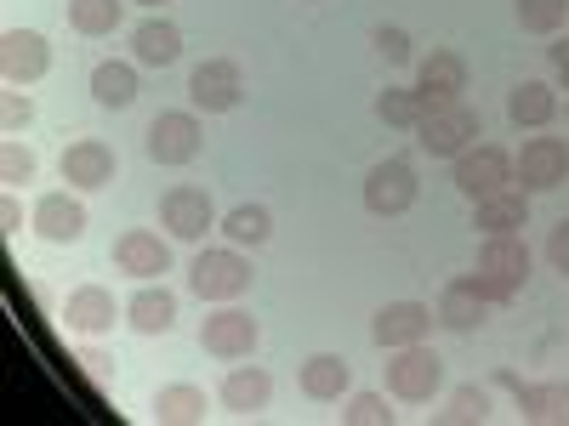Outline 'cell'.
Returning a JSON list of instances; mask_svg holds the SVG:
<instances>
[{"label": "cell", "mask_w": 569, "mask_h": 426, "mask_svg": "<svg viewBox=\"0 0 569 426\" xmlns=\"http://www.w3.org/2000/svg\"><path fill=\"white\" fill-rule=\"evenodd\" d=\"M114 267L149 284V278L171 273V245L160 240V233H149V227H131V233H120V240H114Z\"/></svg>", "instance_id": "obj_14"}, {"label": "cell", "mask_w": 569, "mask_h": 426, "mask_svg": "<svg viewBox=\"0 0 569 426\" xmlns=\"http://www.w3.org/2000/svg\"><path fill=\"white\" fill-rule=\"evenodd\" d=\"M188 98H194V109H206V114L240 109V98H246L240 63H233V58H206L194 74H188Z\"/></svg>", "instance_id": "obj_6"}, {"label": "cell", "mask_w": 569, "mask_h": 426, "mask_svg": "<svg viewBox=\"0 0 569 426\" xmlns=\"http://www.w3.org/2000/svg\"><path fill=\"white\" fill-rule=\"evenodd\" d=\"M34 171H40L34 149H23L18 136H7V149H0V176H7V182L18 187V182H34Z\"/></svg>", "instance_id": "obj_35"}, {"label": "cell", "mask_w": 569, "mask_h": 426, "mask_svg": "<svg viewBox=\"0 0 569 426\" xmlns=\"http://www.w3.org/2000/svg\"><path fill=\"white\" fill-rule=\"evenodd\" d=\"M512 182H525V194H547V187L569 182V142L563 136H530L525 154L512 160Z\"/></svg>", "instance_id": "obj_7"}, {"label": "cell", "mask_w": 569, "mask_h": 426, "mask_svg": "<svg viewBox=\"0 0 569 426\" xmlns=\"http://www.w3.org/2000/svg\"><path fill=\"white\" fill-rule=\"evenodd\" d=\"M410 205H416V171L405 160L370 165V176H365V211L370 216H405Z\"/></svg>", "instance_id": "obj_8"}, {"label": "cell", "mask_w": 569, "mask_h": 426, "mask_svg": "<svg viewBox=\"0 0 569 426\" xmlns=\"http://www.w3.org/2000/svg\"><path fill=\"white\" fill-rule=\"evenodd\" d=\"M29 120H34V98L29 91H7V98H0V131L18 136V131H29Z\"/></svg>", "instance_id": "obj_36"}, {"label": "cell", "mask_w": 569, "mask_h": 426, "mask_svg": "<svg viewBox=\"0 0 569 426\" xmlns=\"http://www.w3.org/2000/svg\"><path fill=\"white\" fill-rule=\"evenodd\" d=\"M348 382H353V369H348V358H337V353H313V358L302 364V393L319 398V404H337V398L348 393Z\"/></svg>", "instance_id": "obj_23"}, {"label": "cell", "mask_w": 569, "mask_h": 426, "mask_svg": "<svg viewBox=\"0 0 569 426\" xmlns=\"http://www.w3.org/2000/svg\"><path fill=\"white\" fill-rule=\"evenodd\" d=\"M268 398H273V375L257 369V364L233 369L228 382H222V404H228L233 415H257V409H268Z\"/></svg>", "instance_id": "obj_24"}, {"label": "cell", "mask_w": 569, "mask_h": 426, "mask_svg": "<svg viewBox=\"0 0 569 426\" xmlns=\"http://www.w3.org/2000/svg\"><path fill=\"white\" fill-rule=\"evenodd\" d=\"M91 98L103 109H131L137 103V69L131 63H98L91 69Z\"/></svg>", "instance_id": "obj_27"}, {"label": "cell", "mask_w": 569, "mask_h": 426, "mask_svg": "<svg viewBox=\"0 0 569 426\" xmlns=\"http://www.w3.org/2000/svg\"><path fill=\"white\" fill-rule=\"evenodd\" d=\"M479 291L490 302H512L518 291H525V278H530V251L518 233H490V240L479 245Z\"/></svg>", "instance_id": "obj_1"}, {"label": "cell", "mask_w": 569, "mask_h": 426, "mask_svg": "<svg viewBox=\"0 0 569 426\" xmlns=\"http://www.w3.org/2000/svg\"><path fill=\"white\" fill-rule=\"evenodd\" d=\"M518 415L525 420H569V382H547V387H518Z\"/></svg>", "instance_id": "obj_28"}, {"label": "cell", "mask_w": 569, "mask_h": 426, "mask_svg": "<svg viewBox=\"0 0 569 426\" xmlns=\"http://www.w3.org/2000/svg\"><path fill=\"white\" fill-rule=\"evenodd\" d=\"M507 114H512V125H552L558 120V98L541 80H525V85L507 91Z\"/></svg>", "instance_id": "obj_26"}, {"label": "cell", "mask_w": 569, "mask_h": 426, "mask_svg": "<svg viewBox=\"0 0 569 426\" xmlns=\"http://www.w3.org/2000/svg\"><path fill=\"white\" fill-rule=\"evenodd\" d=\"M126 324L137 329V336H166V329L177 324V296L166 291V284H142V291L131 296V307H126Z\"/></svg>", "instance_id": "obj_22"}, {"label": "cell", "mask_w": 569, "mask_h": 426, "mask_svg": "<svg viewBox=\"0 0 569 426\" xmlns=\"http://www.w3.org/2000/svg\"><path fill=\"white\" fill-rule=\"evenodd\" d=\"M137 7H166V0H137Z\"/></svg>", "instance_id": "obj_41"}, {"label": "cell", "mask_w": 569, "mask_h": 426, "mask_svg": "<svg viewBox=\"0 0 569 426\" xmlns=\"http://www.w3.org/2000/svg\"><path fill=\"white\" fill-rule=\"evenodd\" d=\"M569 18V0H518V23L530 34H552Z\"/></svg>", "instance_id": "obj_33"}, {"label": "cell", "mask_w": 569, "mask_h": 426, "mask_svg": "<svg viewBox=\"0 0 569 426\" xmlns=\"http://www.w3.org/2000/svg\"><path fill=\"white\" fill-rule=\"evenodd\" d=\"M445 387V358L427 347V342H410V347H393L388 358V393L405 398V404H427Z\"/></svg>", "instance_id": "obj_2"}, {"label": "cell", "mask_w": 569, "mask_h": 426, "mask_svg": "<svg viewBox=\"0 0 569 426\" xmlns=\"http://www.w3.org/2000/svg\"><path fill=\"white\" fill-rule=\"evenodd\" d=\"M131 58L149 63V69H171L182 58V29L166 23V18H142L137 34H131Z\"/></svg>", "instance_id": "obj_20"}, {"label": "cell", "mask_w": 569, "mask_h": 426, "mask_svg": "<svg viewBox=\"0 0 569 426\" xmlns=\"http://www.w3.org/2000/svg\"><path fill=\"white\" fill-rule=\"evenodd\" d=\"M485 307H490V296L479 291V278L472 273H461V278H450L445 291H439V324L445 329H456V336H472V329L485 324Z\"/></svg>", "instance_id": "obj_15"}, {"label": "cell", "mask_w": 569, "mask_h": 426, "mask_svg": "<svg viewBox=\"0 0 569 426\" xmlns=\"http://www.w3.org/2000/svg\"><path fill=\"white\" fill-rule=\"evenodd\" d=\"M342 426H393V409L382 393H353L342 409Z\"/></svg>", "instance_id": "obj_34"}, {"label": "cell", "mask_w": 569, "mask_h": 426, "mask_svg": "<svg viewBox=\"0 0 569 426\" xmlns=\"http://www.w3.org/2000/svg\"><path fill=\"white\" fill-rule=\"evenodd\" d=\"M547 262H552L558 273H569V216L552 227V240H547Z\"/></svg>", "instance_id": "obj_38"}, {"label": "cell", "mask_w": 569, "mask_h": 426, "mask_svg": "<svg viewBox=\"0 0 569 426\" xmlns=\"http://www.w3.org/2000/svg\"><path fill=\"white\" fill-rule=\"evenodd\" d=\"M34 233L46 245H74L80 233H86V205L69 200V194H46L34 205Z\"/></svg>", "instance_id": "obj_18"}, {"label": "cell", "mask_w": 569, "mask_h": 426, "mask_svg": "<svg viewBox=\"0 0 569 426\" xmlns=\"http://www.w3.org/2000/svg\"><path fill=\"white\" fill-rule=\"evenodd\" d=\"M0 227H7V233H18V227H23V205H18V194L0 200Z\"/></svg>", "instance_id": "obj_39"}, {"label": "cell", "mask_w": 569, "mask_h": 426, "mask_svg": "<svg viewBox=\"0 0 569 426\" xmlns=\"http://www.w3.org/2000/svg\"><path fill=\"white\" fill-rule=\"evenodd\" d=\"M114 296L103 291V284H80V291H69L63 302V318L69 329H80V336H103V329H114Z\"/></svg>", "instance_id": "obj_19"}, {"label": "cell", "mask_w": 569, "mask_h": 426, "mask_svg": "<svg viewBox=\"0 0 569 426\" xmlns=\"http://www.w3.org/2000/svg\"><path fill=\"white\" fill-rule=\"evenodd\" d=\"M211 222H217V211H211V194H206V187L177 182L171 194L160 200V227H171V240H206Z\"/></svg>", "instance_id": "obj_11"}, {"label": "cell", "mask_w": 569, "mask_h": 426, "mask_svg": "<svg viewBox=\"0 0 569 426\" xmlns=\"http://www.w3.org/2000/svg\"><path fill=\"white\" fill-rule=\"evenodd\" d=\"M251 262L240 251H200L194 267H188V291H194L200 302H233L251 291Z\"/></svg>", "instance_id": "obj_3"}, {"label": "cell", "mask_w": 569, "mask_h": 426, "mask_svg": "<svg viewBox=\"0 0 569 426\" xmlns=\"http://www.w3.org/2000/svg\"><path fill=\"white\" fill-rule=\"evenodd\" d=\"M416 91L427 98V109L461 103V91H467V63H461V52H427V58L416 63Z\"/></svg>", "instance_id": "obj_16"}, {"label": "cell", "mask_w": 569, "mask_h": 426, "mask_svg": "<svg viewBox=\"0 0 569 426\" xmlns=\"http://www.w3.org/2000/svg\"><path fill=\"white\" fill-rule=\"evenodd\" d=\"M472 136H479V114H472L467 103H439V109H427L421 125H416V142L427 154H439V160L467 154Z\"/></svg>", "instance_id": "obj_4"}, {"label": "cell", "mask_w": 569, "mask_h": 426, "mask_svg": "<svg viewBox=\"0 0 569 426\" xmlns=\"http://www.w3.org/2000/svg\"><path fill=\"white\" fill-rule=\"evenodd\" d=\"M370 40H376V52H382L388 63H410V58H416V45H410V34H405V29H393V23H382V29H376Z\"/></svg>", "instance_id": "obj_37"}, {"label": "cell", "mask_w": 569, "mask_h": 426, "mask_svg": "<svg viewBox=\"0 0 569 426\" xmlns=\"http://www.w3.org/2000/svg\"><path fill=\"white\" fill-rule=\"evenodd\" d=\"M427 329H433V307L427 302H388L370 324V342L376 347H410V342H427Z\"/></svg>", "instance_id": "obj_13"}, {"label": "cell", "mask_w": 569, "mask_h": 426, "mask_svg": "<svg viewBox=\"0 0 569 426\" xmlns=\"http://www.w3.org/2000/svg\"><path fill=\"white\" fill-rule=\"evenodd\" d=\"M58 171H63V182L69 187H109L114 182V149L109 142H98V136H86V142H69L63 149V160H58Z\"/></svg>", "instance_id": "obj_17"}, {"label": "cell", "mask_w": 569, "mask_h": 426, "mask_svg": "<svg viewBox=\"0 0 569 426\" xmlns=\"http://www.w3.org/2000/svg\"><path fill=\"white\" fill-rule=\"evenodd\" d=\"M456 187L467 200H490L501 187H512V154L496 149V142H479V149L456 154Z\"/></svg>", "instance_id": "obj_5"}, {"label": "cell", "mask_w": 569, "mask_h": 426, "mask_svg": "<svg viewBox=\"0 0 569 426\" xmlns=\"http://www.w3.org/2000/svg\"><path fill=\"white\" fill-rule=\"evenodd\" d=\"M530 222V200L518 194V187H501V194H490V200H472V227L485 233H518Z\"/></svg>", "instance_id": "obj_21"}, {"label": "cell", "mask_w": 569, "mask_h": 426, "mask_svg": "<svg viewBox=\"0 0 569 426\" xmlns=\"http://www.w3.org/2000/svg\"><path fill=\"white\" fill-rule=\"evenodd\" d=\"M154 420H160V426H200V420H206V393L188 387V382L160 387V393H154Z\"/></svg>", "instance_id": "obj_25"}, {"label": "cell", "mask_w": 569, "mask_h": 426, "mask_svg": "<svg viewBox=\"0 0 569 426\" xmlns=\"http://www.w3.org/2000/svg\"><path fill=\"white\" fill-rule=\"evenodd\" d=\"M200 142H206L200 120L188 114V109H171V114H160V120L149 125V160H160V165H188V160L200 154Z\"/></svg>", "instance_id": "obj_10"}, {"label": "cell", "mask_w": 569, "mask_h": 426, "mask_svg": "<svg viewBox=\"0 0 569 426\" xmlns=\"http://www.w3.org/2000/svg\"><path fill=\"white\" fill-rule=\"evenodd\" d=\"M376 114H382V125H399V131H416L421 114H427V98L416 85H388L382 98H376Z\"/></svg>", "instance_id": "obj_30"}, {"label": "cell", "mask_w": 569, "mask_h": 426, "mask_svg": "<svg viewBox=\"0 0 569 426\" xmlns=\"http://www.w3.org/2000/svg\"><path fill=\"white\" fill-rule=\"evenodd\" d=\"M222 233H228L233 245H262L268 233H273V216H268V205H233L222 216Z\"/></svg>", "instance_id": "obj_31"}, {"label": "cell", "mask_w": 569, "mask_h": 426, "mask_svg": "<svg viewBox=\"0 0 569 426\" xmlns=\"http://www.w3.org/2000/svg\"><path fill=\"white\" fill-rule=\"evenodd\" d=\"M445 426H472V420H490V387H456L450 393V409L439 415Z\"/></svg>", "instance_id": "obj_32"}, {"label": "cell", "mask_w": 569, "mask_h": 426, "mask_svg": "<svg viewBox=\"0 0 569 426\" xmlns=\"http://www.w3.org/2000/svg\"><path fill=\"white\" fill-rule=\"evenodd\" d=\"M547 58H552V74H558V80L569 85V40H558V45H552Z\"/></svg>", "instance_id": "obj_40"}, {"label": "cell", "mask_w": 569, "mask_h": 426, "mask_svg": "<svg viewBox=\"0 0 569 426\" xmlns=\"http://www.w3.org/2000/svg\"><path fill=\"white\" fill-rule=\"evenodd\" d=\"M46 69H52V45H46V34H34V29H7L0 34V74H7L12 85H29Z\"/></svg>", "instance_id": "obj_12"}, {"label": "cell", "mask_w": 569, "mask_h": 426, "mask_svg": "<svg viewBox=\"0 0 569 426\" xmlns=\"http://www.w3.org/2000/svg\"><path fill=\"white\" fill-rule=\"evenodd\" d=\"M257 318L251 313H240V307H217L206 324H200V347L211 353V358H251L257 353Z\"/></svg>", "instance_id": "obj_9"}, {"label": "cell", "mask_w": 569, "mask_h": 426, "mask_svg": "<svg viewBox=\"0 0 569 426\" xmlns=\"http://www.w3.org/2000/svg\"><path fill=\"white\" fill-rule=\"evenodd\" d=\"M120 18H126V0H69V23H74V34H114L120 29Z\"/></svg>", "instance_id": "obj_29"}]
</instances>
